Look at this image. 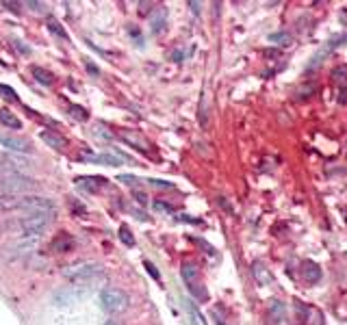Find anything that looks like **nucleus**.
<instances>
[{"label": "nucleus", "mask_w": 347, "mask_h": 325, "mask_svg": "<svg viewBox=\"0 0 347 325\" xmlns=\"http://www.w3.org/2000/svg\"><path fill=\"white\" fill-rule=\"evenodd\" d=\"M271 312L276 319H282V314H285V306H282V302H273L271 304Z\"/></svg>", "instance_id": "nucleus-25"}, {"label": "nucleus", "mask_w": 347, "mask_h": 325, "mask_svg": "<svg viewBox=\"0 0 347 325\" xmlns=\"http://www.w3.org/2000/svg\"><path fill=\"white\" fill-rule=\"evenodd\" d=\"M3 7H5V9H9V11H13V13H20L22 11V5L20 3H11V0H5Z\"/></svg>", "instance_id": "nucleus-26"}, {"label": "nucleus", "mask_w": 347, "mask_h": 325, "mask_svg": "<svg viewBox=\"0 0 347 325\" xmlns=\"http://www.w3.org/2000/svg\"><path fill=\"white\" fill-rule=\"evenodd\" d=\"M78 186H83V189H87V191H91V193H96L102 186V178H87V176H83V178H78Z\"/></svg>", "instance_id": "nucleus-14"}, {"label": "nucleus", "mask_w": 347, "mask_h": 325, "mask_svg": "<svg viewBox=\"0 0 347 325\" xmlns=\"http://www.w3.org/2000/svg\"><path fill=\"white\" fill-rule=\"evenodd\" d=\"M135 198H137V202H139V204H146V202H148L146 193H139V191H135Z\"/></svg>", "instance_id": "nucleus-31"}, {"label": "nucleus", "mask_w": 347, "mask_h": 325, "mask_svg": "<svg viewBox=\"0 0 347 325\" xmlns=\"http://www.w3.org/2000/svg\"><path fill=\"white\" fill-rule=\"evenodd\" d=\"M87 70L93 72V74H98V68H96V65H91V63H87Z\"/></svg>", "instance_id": "nucleus-34"}, {"label": "nucleus", "mask_w": 347, "mask_h": 325, "mask_svg": "<svg viewBox=\"0 0 347 325\" xmlns=\"http://www.w3.org/2000/svg\"><path fill=\"white\" fill-rule=\"evenodd\" d=\"M35 186V180L30 176L24 174H0V189L3 193H11V195H24L26 191H30Z\"/></svg>", "instance_id": "nucleus-5"}, {"label": "nucleus", "mask_w": 347, "mask_h": 325, "mask_svg": "<svg viewBox=\"0 0 347 325\" xmlns=\"http://www.w3.org/2000/svg\"><path fill=\"white\" fill-rule=\"evenodd\" d=\"M0 143H3L5 148H9L13 152H20V154H30L33 152L30 143L24 141V139H18V137H0Z\"/></svg>", "instance_id": "nucleus-8"}, {"label": "nucleus", "mask_w": 347, "mask_h": 325, "mask_svg": "<svg viewBox=\"0 0 347 325\" xmlns=\"http://www.w3.org/2000/svg\"><path fill=\"white\" fill-rule=\"evenodd\" d=\"M146 269H148V273L152 275V278H154V280H159V271H156V267L152 265V263H148V260H146Z\"/></svg>", "instance_id": "nucleus-29"}, {"label": "nucleus", "mask_w": 347, "mask_h": 325, "mask_svg": "<svg viewBox=\"0 0 347 325\" xmlns=\"http://www.w3.org/2000/svg\"><path fill=\"white\" fill-rule=\"evenodd\" d=\"M189 7H191L193 13H200V3H189Z\"/></svg>", "instance_id": "nucleus-33"}, {"label": "nucleus", "mask_w": 347, "mask_h": 325, "mask_svg": "<svg viewBox=\"0 0 347 325\" xmlns=\"http://www.w3.org/2000/svg\"><path fill=\"white\" fill-rule=\"evenodd\" d=\"M269 42H280L282 46H289L291 44V35H287V32H273V35H269Z\"/></svg>", "instance_id": "nucleus-20"}, {"label": "nucleus", "mask_w": 347, "mask_h": 325, "mask_svg": "<svg viewBox=\"0 0 347 325\" xmlns=\"http://www.w3.org/2000/svg\"><path fill=\"white\" fill-rule=\"evenodd\" d=\"M122 139H124L126 143H131L133 148L141 150V152H148V150H150L148 141H146V139H141V137H139V135H135V133H122Z\"/></svg>", "instance_id": "nucleus-10"}, {"label": "nucleus", "mask_w": 347, "mask_h": 325, "mask_svg": "<svg viewBox=\"0 0 347 325\" xmlns=\"http://www.w3.org/2000/svg\"><path fill=\"white\" fill-rule=\"evenodd\" d=\"M100 306H102V310L109 314H122L128 310L131 299H128L124 290H119L115 286H107L100 290Z\"/></svg>", "instance_id": "nucleus-3"}, {"label": "nucleus", "mask_w": 347, "mask_h": 325, "mask_svg": "<svg viewBox=\"0 0 347 325\" xmlns=\"http://www.w3.org/2000/svg\"><path fill=\"white\" fill-rule=\"evenodd\" d=\"M72 115H76L80 121H85V119H87V113H85L83 109H80V107H72Z\"/></svg>", "instance_id": "nucleus-28"}, {"label": "nucleus", "mask_w": 347, "mask_h": 325, "mask_svg": "<svg viewBox=\"0 0 347 325\" xmlns=\"http://www.w3.org/2000/svg\"><path fill=\"white\" fill-rule=\"evenodd\" d=\"M159 210H167V213H172V206H167V204H161V202H156V204H154Z\"/></svg>", "instance_id": "nucleus-32"}, {"label": "nucleus", "mask_w": 347, "mask_h": 325, "mask_svg": "<svg viewBox=\"0 0 347 325\" xmlns=\"http://www.w3.org/2000/svg\"><path fill=\"white\" fill-rule=\"evenodd\" d=\"M104 325H119V321H115V319H109V321L104 323Z\"/></svg>", "instance_id": "nucleus-35"}, {"label": "nucleus", "mask_w": 347, "mask_h": 325, "mask_svg": "<svg viewBox=\"0 0 347 325\" xmlns=\"http://www.w3.org/2000/svg\"><path fill=\"white\" fill-rule=\"evenodd\" d=\"M26 5H28V7H33L35 11H46V5H44V3H33V0H28Z\"/></svg>", "instance_id": "nucleus-30"}, {"label": "nucleus", "mask_w": 347, "mask_h": 325, "mask_svg": "<svg viewBox=\"0 0 347 325\" xmlns=\"http://www.w3.org/2000/svg\"><path fill=\"white\" fill-rule=\"evenodd\" d=\"M252 271H254V275L258 278V282H261V284H269V275L265 273V269H263V265H261V263H254Z\"/></svg>", "instance_id": "nucleus-19"}, {"label": "nucleus", "mask_w": 347, "mask_h": 325, "mask_svg": "<svg viewBox=\"0 0 347 325\" xmlns=\"http://www.w3.org/2000/svg\"><path fill=\"white\" fill-rule=\"evenodd\" d=\"M63 273H66L68 280H72L74 284H78V286L93 284L96 280H102V275H104L102 267L96 265V263H78V265H72Z\"/></svg>", "instance_id": "nucleus-2"}, {"label": "nucleus", "mask_w": 347, "mask_h": 325, "mask_svg": "<svg viewBox=\"0 0 347 325\" xmlns=\"http://www.w3.org/2000/svg\"><path fill=\"white\" fill-rule=\"evenodd\" d=\"M30 167V162L24 156H13V154L0 152V174H22Z\"/></svg>", "instance_id": "nucleus-6"}, {"label": "nucleus", "mask_w": 347, "mask_h": 325, "mask_svg": "<svg viewBox=\"0 0 347 325\" xmlns=\"http://www.w3.org/2000/svg\"><path fill=\"white\" fill-rule=\"evenodd\" d=\"M304 278H306V282H310V284L319 282V278H321L319 265H314V263H304Z\"/></svg>", "instance_id": "nucleus-13"}, {"label": "nucleus", "mask_w": 347, "mask_h": 325, "mask_svg": "<svg viewBox=\"0 0 347 325\" xmlns=\"http://www.w3.org/2000/svg\"><path fill=\"white\" fill-rule=\"evenodd\" d=\"M184 306H187V312H189V316H191V321H193V325H206V321H204V316H202V314H200V310H198V308H196V306H193L191 302H187V304H184Z\"/></svg>", "instance_id": "nucleus-17"}, {"label": "nucleus", "mask_w": 347, "mask_h": 325, "mask_svg": "<svg viewBox=\"0 0 347 325\" xmlns=\"http://www.w3.org/2000/svg\"><path fill=\"white\" fill-rule=\"evenodd\" d=\"M80 158L87 160V162H100V165H111V167H117V165H122V162H124L122 156H117V154H109V152H102V154H83Z\"/></svg>", "instance_id": "nucleus-7"}, {"label": "nucleus", "mask_w": 347, "mask_h": 325, "mask_svg": "<svg viewBox=\"0 0 347 325\" xmlns=\"http://www.w3.org/2000/svg\"><path fill=\"white\" fill-rule=\"evenodd\" d=\"M189 290L193 292V295H196L198 299H206V290H204V286L200 288V284H191L189 286Z\"/></svg>", "instance_id": "nucleus-24"}, {"label": "nucleus", "mask_w": 347, "mask_h": 325, "mask_svg": "<svg viewBox=\"0 0 347 325\" xmlns=\"http://www.w3.org/2000/svg\"><path fill=\"white\" fill-rule=\"evenodd\" d=\"M52 247H54V251H70L72 247H74V241H72L68 234H61V237L54 239Z\"/></svg>", "instance_id": "nucleus-15"}, {"label": "nucleus", "mask_w": 347, "mask_h": 325, "mask_svg": "<svg viewBox=\"0 0 347 325\" xmlns=\"http://www.w3.org/2000/svg\"><path fill=\"white\" fill-rule=\"evenodd\" d=\"M0 210H24V213H52L54 204L48 198L39 195H11V193H0Z\"/></svg>", "instance_id": "nucleus-1"}, {"label": "nucleus", "mask_w": 347, "mask_h": 325, "mask_svg": "<svg viewBox=\"0 0 347 325\" xmlns=\"http://www.w3.org/2000/svg\"><path fill=\"white\" fill-rule=\"evenodd\" d=\"M150 184L156 186V189H165V191L174 189V184H172V182H165V180H150Z\"/></svg>", "instance_id": "nucleus-27"}, {"label": "nucleus", "mask_w": 347, "mask_h": 325, "mask_svg": "<svg viewBox=\"0 0 347 325\" xmlns=\"http://www.w3.org/2000/svg\"><path fill=\"white\" fill-rule=\"evenodd\" d=\"M48 28H50V32H52V35L61 37V39H68V32L63 30V26H61V24L56 22L54 18H48Z\"/></svg>", "instance_id": "nucleus-18"}, {"label": "nucleus", "mask_w": 347, "mask_h": 325, "mask_svg": "<svg viewBox=\"0 0 347 325\" xmlns=\"http://www.w3.org/2000/svg\"><path fill=\"white\" fill-rule=\"evenodd\" d=\"M0 124L7 126V128H13V130L22 128V121H20L18 117H15L9 109H0Z\"/></svg>", "instance_id": "nucleus-11"}, {"label": "nucleus", "mask_w": 347, "mask_h": 325, "mask_svg": "<svg viewBox=\"0 0 347 325\" xmlns=\"http://www.w3.org/2000/svg\"><path fill=\"white\" fill-rule=\"evenodd\" d=\"M30 72H33V76H35L37 83H42V85H52V83H54L52 72H48V70H44V68H39V65H33V68H30Z\"/></svg>", "instance_id": "nucleus-12"}, {"label": "nucleus", "mask_w": 347, "mask_h": 325, "mask_svg": "<svg viewBox=\"0 0 347 325\" xmlns=\"http://www.w3.org/2000/svg\"><path fill=\"white\" fill-rule=\"evenodd\" d=\"M182 278H184V282L189 284H196V280H198V267L193 265V263H187V265H182Z\"/></svg>", "instance_id": "nucleus-16"}, {"label": "nucleus", "mask_w": 347, "mask_h": 325, "mask_svg": "<svg viewBox=\"0 0 347 325\" xmlns=\"http://www.w3.org/2000/svg\"><path fill=\"white\" fill-rule=\"evenodd\" d=\"M119 239H122L124 243H126V245H135V239H133V234H131V230H128V228L126 225H122V228H119Z\"/></svg>", "instance_id": "nucleus-22"}, {"label": "nucleus", "mask_w": 347, "mask_h": 325, "mask_svg": "<svg viewBox=\"0 0 347 325\" xmlns=\"http://www.w3.org/2000/svg\"><path fill=\"white\" fill-rule=\"evenodd\" d=\"M163 24H165V11H161V15H156V18L152 20V30L159 32L161 28H163Z\"/></svg>", "instance_id": "nucleus-23"}, {"label": "nucleus", "mask_w": 347, "mask_h": 325, "mask_svg": "<svg viewBox=\"0 0 347 325\" xmlns=\"http://www.w3.org/2000/svg\"><path fill=\"white\" fill-rule=\"evenodd\" d=\"M52 213H30L26 217H22L18 223H15V228H18V232L22 234V237H28L33 239L37 237V234H42L48 225H50L52 221Z\"/></svg>", "instance_id": "nucleus-4"}, {"label": "nucleus", "mask_w": 347, "mask_h": 325, "mask_svg": "<svg viewBox=\"0 0 347 325\" xmlns=\"http://www.w3.org/2000/svg\"><path fill=\"white\" fill-rule=\"evenodd\" d=\"M42 141L48 143L54 150H63L68 145V139L63 135L56 133V130H44V133H42Z\"/></svg>", "instance_id": "nucleus-9"}, {"label": "nucleus", "mask_w": 347, "mask_h": 325, "mask_svg": "<svg viewBox=\"0 0 347 325\" xmlns=\"http://www.w3.org/2000/svg\"><path fill=\"white\" fill-rule=\"evenodd\" d=\"M0 95L7 98L9 102H18V95H15V91H13L9 85H0Z\"/></svg>", "instance_id": "nucleus-21"}]
</instances>
